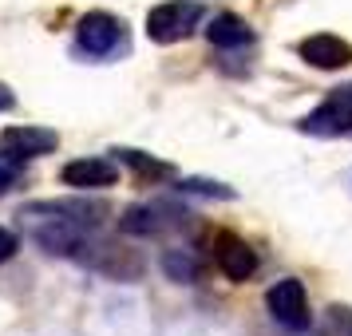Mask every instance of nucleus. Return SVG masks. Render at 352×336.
<instances>
[{
	"label": "nucleus",
	"instance_id": "nucleus-6",
	"mask_svg": "<svg viewBox=\"0 0 352 336\" xmlns=\"http://www.w3.org/2000/svg\"><path fill=\"white\" fill-rule=\"evenodd\" d=\"M297 56H301L309 67H320V71H340V67L352 64V44L340 40L333 32H317V36H305L297 44Z\"/></svg>",
	"mask_w": 352,
	"mask_h": 336
},
{
	"label": "nucleus",
	"instance_id": "nucleus-16",
	"mask_svg": "<svg viewBox=\"0 0 352 336\" xmlns=\"http://www.w3.org/2000/svg\"><path fill=\"white\" fill-rule=\"evenodd\" d=\"M16 166H20V162L0 159V194H4L8 186H12V182H16Z\"/></svg>",
	"mask_w": 352,
	"mask_h": 336
},
{
	"label": "nucleus",
	"instance_id": "nucleus-8",
	"mask_svg": "<svg viewBox=\"0 0 352 336\" xmlns=\"http://www.w3.org/2000/svg\"><path fill=\"white\" fill-rule=\"evenodd\" d=\"M64 186L72 190H103V186H115L119 182V166L107 159H76L64 166Z\"/></svg>",
	"mask_w": 352,
	"mask_h": 336
},
{
	"label": "nucleus",
	"instance_id": "nucleus-11",
	"mask_svg": "<svg viewBox=\"0 0 352 336\" xmlns=\"http://www.w3.org/2000/svg\"><path fill=\"white\" fill-rule=\"evenodd\" d=\"M111 155L123 162V166H131L139 178H146V182H159V178L175 175L170 162H159V159H151V155H143V150H131V146H119V150H111Z\"/></svg>",
	"mask_w": 352,
	"mask_h": 336
},
{
	"label": "nucleus",
	"instance_id": "nucleus-9",
	"mask_svg": "<svg viewBox=\"0 0 352 336\" xmlns=\"http://www.w3.org/2000/svg\"><path fill=\"white\" fill-rule=\"evenodd\" d=\"M182 214L175 206H162V202H151V206H131L123 214V234H159L166 225H175Z\"/></svg>",
	"mask_w": 352,
	"mask_h": 336
},
{
	"label": "nucleus",
	"instance_id": "nucleus-2",
	"mask_svg": "<svg viewBox=\"0 0 352 336\" xmlns=\"http://www.w3.org/2000/svg\"><path fill=\"white\" fill-rule=\"evenodd\" d=\"M301 131L320 135V139H352V83L333 87L317 111H309L301 119Z\"/></svg>",
	"mask_w": 352,
	"mask_h": 336
},
{
	"label": "nucleus",
	"instance_id": "nucleus-3",
	"mask_svg": "<svg viewBox=\"0 0 352 336\" xmlns=\"http://www.w3.org/2000/svg\"><path fill=\"white\" fill-rule=\"evenodd\" d=\"M265 304H270L273 320L289 328V333H309L313 328V309H309V293L297 277H285L265 293Z\"/></svg>",
	"mask_w": 352,
	"mask_h": 336
},
{
	"label": "nucleus",
	"instance_id": "nucleus-17",
	"mask_svg": "<svg viewBox=\"0 0 352 336\" xmlns=\"http://www.w3.org/2000/svg\"><path fill=\"white\" fill-rule=\"evenodd\" d=\"M12 103H16V96H12V87H8V83H0V111H8Z\"/></svg>",
	"mask_w": 352,
	"mask_h": 336
},
{
	"label": "nucleus",
	"instance_id": "nucleus-1",
	"mask_svg": "<svg viewBox=\"0 0 352 336\" xmlns=\"http://www.w3.org/2000/svg\"><path fill=\"white\" fill-rule=\"evenodd\" d=\"M202 12L206 8L198 0H166V4H155L146 12V36L155 44H178V40H186L198 28Z\"/></svg>",
	"mask_w": 352,
	"mask_h": 336
},
{
	"label": "nucleus",
	"instance_id": "nucleus-5",
	"mask_svg": "<svg viewBox=\"0 0 352 336\" xmlns=\"http://www.w3.org/2000/svg\"><path fill=\"white\" fill-rule=\"evenodd\" d=\"M60 146V135L48 127H8L0 135V159L8 162H28L40 155H52Z\"/></svg>",
	"mask_w": 352,
	"mask_h": 336
},
{
	"label": "nucleus",
	"instance_id": "nucleus-14",
	"mask_svg": "<svg viewBox=\"0 0 352 336\" xmlns=\"http://www.w3.org/2000/svg\"><path fill=\"white\" fill-rule=\"evenodd\" d=\"M178 190L182 194H206V198H234L230 186H222V182H206V178H186Z\"/></svg>",
	"mask_w": 352,
	"mask_h": 336
},
{
	"label": "nucleus",
	"instance_id": "nucleus-12",
	"mask_svg": "<svg viewBox=\"0 0 352 336\" xmlns=\"http://www.w3.org/2000/svg\"><path fill=\"white\" fill-rule=\"evenodd\" d=\"M162 265H166V273H170L175 281H194V277H198V261H194L190 254H166Z\"/></svg>",
	"mask_w": 352,
	"mask_h": 336
},
{
	"label": "nucleus",
	"instance_id": "nucleus-4",
	"mask_svg": "<svg viewBox=\"0 0 352 336\" xmlns=\"http://www.w3.org/2000/svg\"><path fill=\"white\" fill-rule=\"evenodd\" d=\"M76 44L80 52L87 56H96V60H107L115 52L127 44V28H123V20L111 16V12H87L80 20V28H76Z\"/></svg>",
	"mask_w": 352,
	"mask_h": 336
},
{
	"label": "nucleus",
	"instance_id": "nucleus-13",
	"mask_svg": "<svg viewBox=\"0 0 352 336\" xmlns=\"http://www.w3.org/2000/svg\"><path fill=\"white\" fill-rule=\"evenodd\" d=\"M320 336H352V309H344V304L329 309V317H324V328H320Z\"/></svg>",
	"mask_w": 352,
	"mask_h": 336
},
{
	"label": "nucleus",
	"instance_id": "nucleus-15",
	"mask_svg": "<svg viewBox=\"0 0 352 336\" xmlns=\"http://www.w3.org/2000/svg\"><path fill=\"white\" fill-rule=\"evenodd\" d=\"M12 254H16V234L0 225V265H4V261H8Z\"/></svg>",
	"mask_w": 352,
	"mask_h": 336
},
{
	"label": "nucleus",
	"instance_id": "nucleus-7",
	"mask_svg": "<svg viewBox=\"0 0 352 336\" xmlns=\"http://www.w3.org/2000/svg\"><path fill=\"white\" fill-rule=\"evenodd\" d=\"M214 261L230 281H250L257 269V254L250 241H241L238 234H218L214 238Z\"/></svg>",
	"mask_w": 352,
	"mask_h": 336
},
{
	"label": "nucleus",
	"instance_id": "nucleus-10",
	"mask_svg": "<svg viewBox=\"0 0 352 336\" xmlns=\"http://www.w3.org/2000/svg\"><path fill=\"white\" fill-rule=\"evenodd\" d=\"M206 36H210V44H214V48H222V52L250 48V44H254V28H250L241 16H234V12H218V16L210 20Z\"/></svg>",
	"mask_w": 352,
	"mask_h": 336
}]
</instances>
